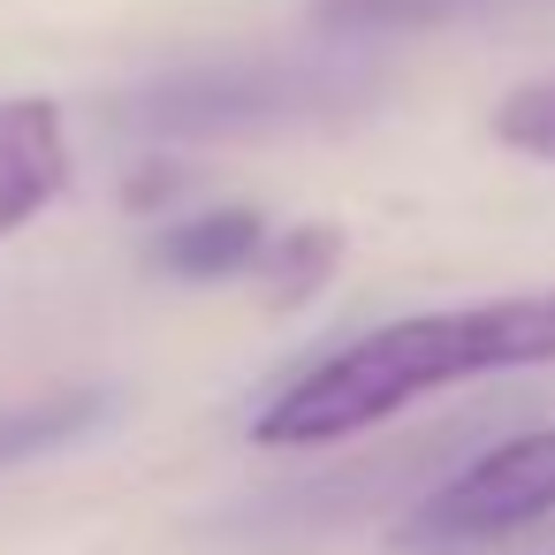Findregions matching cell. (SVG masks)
Segmentation results:
<instances>
[{
    "instance_id": "obj_1",
    "label": "cell",
    "mask_w": 555,
    "mask_h": 555,
    "mask_svg": "<svg viewBox=\"0 0 555 555\" xmlns=\"http://www.w3.org/2000/svg\"><path fill=\"white\" fill-rule=\"evenodd\" d=\"M517 365H555V289L388 320V327L343 343L335 358H320L312 373H297L251 418V441H267V449L350 441L434 388H456L479 373H517Z\"/></svg>"
},
{
    "instance_id": "obj_2",
    "label": "cell",
    "mask_w": 555,
    "mask_h": 555,
    "mask_svg": "<svg viewBox=\"0 0 555 555\" xmlns=\"http://www.w3.org/2000/svg\"><path fill=\"white\" fill-rule=\"evenodd\" d=\"M373 92L380 69L365 54H221L138 85L122 100V122L145 138H251L358 115Z\"/></svg>"
},
{
    "instance_id": "obj_3",
    "label": "cell",
    "mask_w": 555,
    "mask_h": 555,
    "mask_svg": "<svg viewBox=\"0 0 555 555\" xmlns=\"http://www.w3.org/2000/svg\"><path fill=\"white\" fill-rule=\"evenodd\" d=\"M547 509H555V426H532V434L479 449L434 494H418V509L403 517L396 540L411 555H464V547H487L502 532L540 525Z\"/></svg>"
},
{
    "instance_id": "obj_4",
    "label": "cell",
    "mask_w": 555,
    "mask_h": 555,
    "mask_svg": "<svg viewBox=\"0 0 555 555\" xmlns=\"http://www.w3.org/2000/svg\"><path fill=\"white\" fill-rule=\"evenodd\" d=\"M69 183V138L54 100H0V236L47 214Z\"/></svg>"
},
{
    "instance_id": "obj_5",
    "label": "cell",
    "mask_w": 555,
    "mask_h": 555,
    "mask_svg": "<svg viewBox=\"0 0 555 555\" xmlns=\"http://www.w3.org/2000/svg\"><path fill=\"white\" fill-rule=\"evenodd\" d=\"M259 244H267V221L251 206H214V214H191V221L160 229L153 259L183 282H229V274H251Z\"/></svg>"
},
{
    "instance_id": "obj_6",
    "label": "cell",
    "mask_w": 555,
    "mask_h": 555,
    "mask_svg": "<svg viewBox=\"0 0 555 555\" xmlns=\"http://www.w3.org/2000/svg\"><path fill=\"white\" fill-rule=\"evenodd\" d=\"M494 9H525V0H312V24L327 39H396V31H441L472 24Z\"/></svg>"
},
{
    "instance_id": "obj_7",
    "label": "cell",
    "mask_w": 555,
    "mask_h": 555,
    "mask_svg": "<svg viewBox=\"0 0 555 555\" xmlns=\"http://www.w3.org/2000/svg\"><path fill=\"white\" fill-rule=\"evenodd\" d=\"M100 418H107V388H54V396H31V403H0V464L47 456V449L92 434Z\"/></svg>"
},
{
    "instance_id": "obj_8",
    "label": "cell",
    "mask_w": 555,
    "mask_h": 555,
    "mask_svg": "<svg viewBox=\"0 0 555 555\" xmlns=\"http://www.w3.org/2000/svg\"><path fill=\"white\" fill-rule=\"evenodd\" d=\"M335 259H343V229L335 221H305V229L267 236L259 259H251V274L267 282V305H305L335 274Z\"/></svg>"
},
{
    "instance_id": "obj_9",
    "label": "cell",
    "mask_w": 555,
    "mask_h": 555,
    "mask_svg": "<svg viewBox=\"0 0 555 555\" xmlns=\"http://www.w3.org/2000/svg\"><path fill=\"white\" fill-rule=\"evenodd\" d=\"M494 138H502L509 153L555 160V77H532V85H517V92L494 107Z\"/></svg>"
}]
</instances>
